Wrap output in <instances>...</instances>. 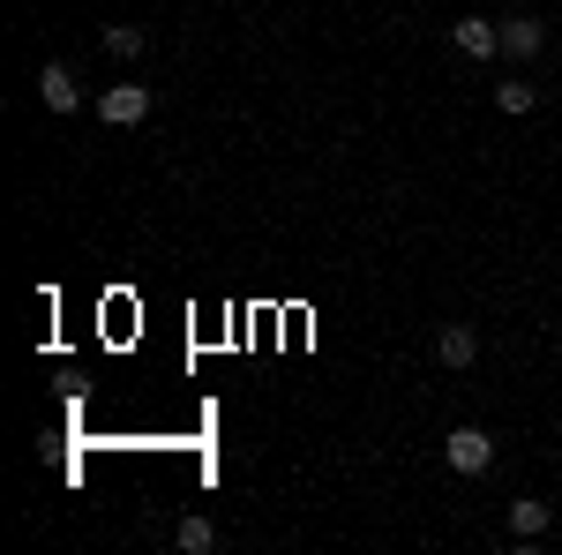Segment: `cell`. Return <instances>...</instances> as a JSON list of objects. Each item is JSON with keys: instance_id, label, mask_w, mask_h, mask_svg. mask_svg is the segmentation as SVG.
I'll use <instances>...</instances> for the list:
<instances>
[{"instance_id": "cell-1", "label": "cell", "mask_w": 562, "mask_h": 555, "mask_svg": "<svg viewBox=\"0 0 562 555\" xmlns=\"http://www.w3.org/2000/svg\"><path fill=\"white\" fill-rule=\"evenodd\" d=\"M442 458H450V473L480 480V473L495 466V435H487V428H450V435H442Z\"/></svg>"}, {"instance_id": "cell-2", "label": "cell", "mask_w": 562, "mask_h": 555, "mask_svg": "<svg viewBox=\"0 0 562 555\" xmlns=\"http://www.w3.org/2000/svg\"><path fill=\"white\" fill-rule=\"evenodd\" d=\"M98 121H105V129H135V121H150V90H143V84H113L105 98H98Z\"/></svg>"}, {"instance_id": "cell-3", "label": "cell", "mask_w": 562, "mask_h": 555, "mask_svg": "<svg viewBox=\"0 0 562 555\" xmlns=\"http://www.w3.org/2000/svg\"><path fill=\"white\" fill-rule=\"evenodd\" d=\"M450 45H458L465 60H495V53H503V23H487V15H465V23H450Z\"/></svg>"}, {"instance_id": "cell-4", "label": "cell", "mask_w": 562, "mask_h": 555, "mask_svg": "<svg viewBox=\"0 0 562 555\" xmlns=\"http://www.w3.org/2000/svg\"><path fill=\"white\" fill-rule=\"evenodd\" d=\"M435 360H442V368H473L480 360V331L473 323H442V331H435Z\"/></svg>"}, {"instance_id": "cell-5", "label": "cell", "mask_w": 562, "mask_h": 555, "mask_svg": "<svg viewBox=\"0 0 562 555\" xmlns=\"http://www.w3.org/2000/svg\"><path fill=\"white\" fill-rule=\"evenodd\" d=\"M548 45V23H532V15H503V53L510 60H532Z\"/></svg>"}, {"instance_id": "cell-6", "label": "cell", "mask_w": 562, "mask_h": 555, "mask_svg": "<svg viewBox=\"0 0 562 555\" xmlns=\"http://www.w3.org/2000/svg\"><path fill=\"white\" fill-rule=\"evenodd\" d=\"M548 503H540V496H518V503H510V541H518V548H532V541H540V533H548Z\"/></svg>"}, {"instance_id": "cell-7", "label": "cell", "mask_w": 562, "mask_h": 555, "mask_svg": "<svg viewBox=\"0 0 562 555\" xmlns=\"http://www.w3.org/2000/svg\"><path fill=\"white\" fill-rule=\"evenodd\" d=\"M38 98L53 106V113H76V106H83V90H76V76H68L60 60H53V68L38 76Z\"/></svg>"}, {"instance_id": "cell-8", "label": "cell", "mask_w": 562, "mask_h": 555, "mask_svg": "<svg viewBox=\"0 0 562 555\" xmlns=\"http://www.w3.org/2000/svg\"><path fill=\"white\" fill-rule=\"evenodd\" d=\"M105 53H113V60H135V53H143V31H135V23H105Z\"/></svg>"}, {"instance_id": "cell-9", "label": "cell", "mask_w": 562, "mask_h": 555, "mask_svg": "<svg viewBox=\"0 0 562 555\" xmlns=\"http://www.w3.org/2000/svg\"><path fill=\"white\" fill-rule=\"evenodd\" d=\"M180 548H188V555H211L217 548V525H211V518H188V525H180Z\"/></svg>"}, {"instance_id": "cell-10", "label": "cell", "mask_w": 562, "mask_h": 555, "mask_svg": "<svg viewBox=\"0 0 562 555\" xmlns=\"http://www.w3.org/2000/svg\"><path fill=\"white\" fill-rule=\"evenodd\" d=\"M532 98H540V90L525 84V76H518V84H503V90H495V106H503V113H532Z\"/></svg>"}]
</instances>
